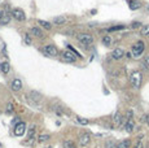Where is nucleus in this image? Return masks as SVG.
Here are the masks:
<instances>
[{
	"instance_id": "nucleus-11",
	"label": "nucleus",
	"mask_w": 149,
	"mask_h": 148,
	"mask_svg": "<svg viewBox=\"0 0 149 148\" xmlns=\"http://www.w3.org/2000/svg\"><path fill=\"white\" fill-rule=\"evenodd\" d=\"M113 123H114V126H117V127L125 125V122H123V117H122V114H121L119 112H117V113L114 114V117H113Z\"/></svg>"
},
{
	"instance_id": "nucleus-20",
	"label": "nucleus",
	"mask_w": 149,
	"mask_h": 148,
	"mask_svg": "<svg viewBox=\"0 0 149 148\" xmlns=\"http://www.w3.org/2000/svg\"><path fill=\"white\" fill-rule=\"evenodd\" d=\"M38 23H39L42 27L47 29V30H51L52 29V25H51V22H48V21H44V20H39L38 21Z\"/></svg>"
},
{
	"instance_id": "nucleus-35",
	"label": "nucleus",
	"mask_w": 149,
	"mask_h": 148,
	"mask_svg": "<svg viewBox=\"0 0 149 148\" xmlns=\"http://www.w3.org/2000/svg\"><path fill=\"white\" fill-rule=\"evenodd\" d=\"M141 121L146 122V123H148V126H149V113H148V114H145V116H143V118H141Z\"/></svg>"
},
{
	"instance_id": "nucleus-15",
	"label": "nucleus",
	"mask_w": 149,
	"mask_h": 148,
	"mask_svg": "<svg viewBox=\"0 0 149 148\" xmlns=\"http://www.w3.org/2000/svg\"><path fill=\"white\" fill-rule=\"evenodd\" d=\"M11 20H12V13L4 12L3 18H1V21H0V23H1V25H8V23L11 22Z\"/></svg>"
},
{
	"instance_id": "nucleus-23",
	"label": "nucleus",
	"mask_w": 149,
	"mask_h": 148,
	"mask_svg": "<svg viewBox=\"0 0 149 148\" xmlns=\"http://www.w3.org/2000/svg\"><path fill=\"white\" fill-rule=\"evenodd\" d=\"M140 34L143 36H149V25H144L140 29Z\"/></svg>"
},
{
	"instance_id": "nucleus-12",
	"label": "nucleus",
	"mask_w": 149,
	"mask_h": 148,
	"mask_svg": "<svg viewBox=\"0 0 149 148\" xmlns=\"http://www.w3.org/2000/svg\"><path fill=\"white\" fill-rule=\"evenodd\" d=\"M123 56H125V51L122 48H115L112 52V59H114V60H121Z\"/></svg>"
},
{
	"instance_id": "nucleus-37",
	"label": "nucleus",
	"mask_w": 149,
	"mask_h": 148,
	"mask_svg": "<svg viewBox=\"0 0 149 148\" xmlns=\"http://www.w3.org/2000/svg\"><path fill=\"white\" fill-rule=\"evenodd\" d=\"M45 148H52V147H51V145H49V147H45Z\"/></svg>"
},
{
	"instance_id": "nucleus-19",
	"label": "nucleus",
	"mask_w": 149,
	"mask_h": 148,
	"mask_svg": "<svg viewBox=\"0 0 149 148\" xmlns=\"http://www.w3.org/2000/svg\"><path fill=\"white\" fill-rule=\"evenodd\" d=\"M130 145H131V142L128 139H126V140H122V142L118 143L115 145V148H130Z\"/></svg>"
},
{
	"instance_id": "nucleus-3",
	"label": "nucleus",
	"mask_w": 149,
	"mask_h": 148,
	"mask_svg": "<svg viewBox=\"0 0 149 148\" xmlns=\"http://www.w3.org/2000/svg\"><path fill=\"white\" fill-rule=\"evenodd\" d=\"M77 39H78V42H81L82 44H84V46H91V44L95 42L93 35H91V34H88V33L79 34V35L77 36Z\"/></svg>"
},
{
	"instance_id": "nucleus-30",
	"label": "nucleus",
	"mask_w": 149,
	"mask_h": 148,
	"mask_svg": "<svg viewBox=\"0 0 149 148\" xmlns=\"http://www.w3.org/2000/svg\"><path fill=\"white\" fill-rule=\"evenodd\" d=\"M125 25H119V26H114V27H110L109 31H117V30H123Z\"/></svg>"
},
{
	"instance_id": "nucleus-29",
	"label": "nucleus",
	"mask_w": 149,
	"mask_h": 148,
	"mask_svg": "<svg viewBox=\"0 0 149 148\" xmlns=\"http://www.w3.org/2000/svg\"><path fill=\"white\" fill-rule=\"evenodd\" d=\"M105 148H115V145H114V140H108L106 144H105Z\"/></svg>"
},
{
	"instance_id": "nucleus-25",
	"label": "nucleus",
	"mask_w": 149,
	"mask_h": 148,
	"mask_svg": "<svg viewBox=\"0 0 149 148\" xmlns=\"http://www.w3.org/2000/svg\"><path fill=\"white\" fill-rule=\"evenodd\" d=\"M64 148H77L75 144H74V142H71V140H65L64 142Z\"/></svg>"
},
{
	"instance_id": "nucleus-31",
	"label": "nucleus",
	"mask_w": 149,
	"mask_h": 148,
	"mask_svg": "<svg viewBox=\"0 0 149 148\" xmlns=\"http://www.w3.org/2000/svg\"><path fill=\"white\" fill-rule=\"evenodd\" d=\"M133 118V112L132 110H127V117H126V121H131Z\"/></svg>"
},
{
	"instance_id": "nucleus-4",
	"label": "nucleus",
	"mask_w": 149,
	"mask_h": 148,
	"mask_svg": "<svg viewBox=\"0 0 149 148\" xmlns=\"http://www.w3.org/2000/svg\"><path fill=\"white\" fill-rule=\"evenodd\" d=\"M61 56H62V60L66 62H75L77 59H78V55L74 53L73 51H70V49H66V51H64L62 53H61Z\"/></svg>"
},
{
	"instance_id": "nucleus-22",
	"label": "nucleus",
	"mask_w": 149,
	"mask_h": 148,
	"mask_svg": "<svg viewBox=\"0 0 149 148\" xmlns=\"http://www.w3.org/2000/svg\"><path fill=\"white\" fill-rule=\"evenodd\" d=\"M49 135H47V134H42V135H39V136L37 138V140H38V143H44V142H47V140H49Z\"/></svg>"
},
{
	"instance_id": "nucleus-32",
	"label": "nucleus",
	"mask_w": 149,
	"mask_h": 148,
	"mask_svg": "<svg viewBox=\"0 0 149 148\" xmlns=\"http://www.w3.org/2000/svg\"><path fill=\"white\" fill-rule=\"evenodd\" d=\"M131 27H132V29H137V27H143V26H141V23L140 22H137V21H136V22H132V23H131Z\"/></svg>"
},
{
	"instance_id": "nucleus-27",
	"label": "nucleus",
	"mask_w": 149,
	"mask_h": 148,
	"mask_svg": "<svg viewBox=\"0 0 149 148\" xmlns=\"http://www.w3.org/2000/svg\"><path fill=\"white\" fill-rule=\"evenodd\" d=\"M77 121H78V123L83 125V126H86V125L89 123L88 119H87V118H83V117H78V118H77Z\"/></svg>"
},
{
	"instance_id": "nucleus-10",
	"label": "nucleus",
	"mask_w": 149,
	"mask_h": 148,
	"mask_svg": "<svg viewBox=\"0 0 149 148\" xmlns=\"http://www.w3.org/2000/svg\"><path fill=\"white\" fill-rule=\"evenodd\" d=\"M35 132H37V126L35 125H33L29 129V134H27V143L29 144H33L34 143V140H35Z\"/></svg>"
},
{
	"instance_id": "nucleus-36",
	"label": "nucleus",
	"mask_w": 149,
	"mask_h": 148,
	"mask_svg": "<svg viewBox=\"0 0 149 148\" xmlns=\"http://www.w3.org/2000/svg\"><path fill=\"white\" fill-rule=\"evenodd\" d=\"M3 14H4V12L0 9V21H1V18H3Z\"/></svg>"
},
{
	"instance_id": "nucleus-14",
	"label": "nucleus",
	"mask_w": 149,
	"mask_h": 148,
	"mask_svg": "<svg viewBox=\"0 0 149 148\" xmlns=\"http://www.w3.org/2000/svg\"><path fill=\"white\" fill-rule=\"evenodd\" d=\"M123 127H125V130L127 132H132L133 130H135V122H133V119H131V121H126L125 125H123Z\"/></svg>"
},
{
	"instance_id": "nucleus-26",
	"label": "nucleus",
	"mask_w": 149,
	"mask_h": 148,
	"mask_svg": "<svg viewBox=\"0 0 149 148\" xmlns=\"http://www.w3.org/2000/svg\"><path fill=\"white\" fill-rule=\"evenodd\" d=\"M141 66L144 68V69H149V56H145L143 60V62H141Z\"/></svg>"
},
{
	"instance_id": "nucleus-1",
	"label": "nucleus",
	"mask_w": 149,
	"mask_h": 148,
	"mask_svg": "<svg viewBox=\"0 0 149 148\" xmlns=\"http://www.w3.org/2000/svg\"><path fill=\"white\" fill-rule=\"evenodd\" d=\"M130 82H131V85H132L133 88L139 90V88L141 87V82H143V74H141V72L133 70L130 75Z\"/></svg>"
},
{
	"instance_id": "nucleus-18",
	"label": "nucleus",
	"mask_w": 149,
	"mask_h": 148,
	"mask_svg": "<svg viewBox=\"0 0 149 148\" xmlns=\"http://www.w3.org/2000/svg\"><path fill=\"white\" fill-rule=\"evenodd\" d=\"M31 34L37 38H43V31L40 27H33L31 29Z\"/></svg>"
},
{
	"instance_id": "nucleus-17",
	"label": "nucleus",
	"mask_w": 149,
	"mask_h": 148,
	"mask_svg": "<svg viewBox=\"0 0 149 148\" xmlns=\"http://www.w3.org/2000/svg\"><path fill=\"white\" fill-rule=\"evenodd\" d=\"M66 21H68V18L62 17V16L53 18V23H55V25H64V23H66Z\"/></svg>"
},
{
	"instance_id": "nucleus-21",
	"label": "nucleus",
	"mask_w": 149,
	"mask_h": 148,
	"mask_svg": "<svg viewBox=\"0 0 149 148\" xmlns=\"http://www.w3.org/2000/svg\"><path fill=\"white\" fill-rule=\"evenodd\" d=\"M140 7H141V3H140V1H135V0H131V1H130V8H131L132 10L139 9Z\"/></svg>"
},
{
	"instance_id": "nucleus-13",
	"label": "nucleus",
	"mask_w": 149,
	"mask_h": 148,
	"mask_svg": "<svg viewBox=\"0 0 149 148\" xmlns=\"http://www.w3.org/2000/svg\"><path fill=\"white\" fill-rule=\"evenodd\" d=\"M11 87H12V90H13V91H20L22 88V80L18 79V78L13 79V80H12Z\"/></svg>"
},
{
	"instance_id": "nucleus-9",
	"label": "nucleus",
	"mask_w": 149,
	"mask_h": 148,
	"mask_svg": "<svg viewBox=\"0 0 149 148\" xmlns=\"http://www.w3.org/2000/svg\"><path fill=\"white\" fill-rule=\"evenodd\" d=\"M89 142H91V135H89L88 132H84V134H82L81 136H79V144L83 145V147L88 145Z\"/></svg>"
},
{
	"instance_id": "nucleus-28",
	"label": "nucleus",
	"mask_w": 149,
	"mask_h": 148,
	"mask_svg": "<svg viewBox=\"0 0 149 148\" xmlns=\"http://www.w3.org/2000/svg\"><path fill=\"white\" fill-rule=\"evenodd\" d=\"M24 42H25V44H27V46L31 44V38L29 36V34H25L24 35Z\"/></svg>"
},
{
	"instance_id": "nucleus-7",
	"label": "nucleus",
	"mask_w": 149,
	"mask_h": 148,
	"mask_svg": "<svg viewBox=\"0 0 149 148\" xmlns=\"http://www.w3.org/2000/svg\"><path fill=\"white\" fill-rule=\"evenodd\" d=\"M26 131V123L22 121H18V123H16L14 126V135L16 136H22Z\"/></svg>"
},
{
	"instance_id": "nucleus-5",
	"label": "nucleus",
	"mask_w": 149,
	"mask_h": 148,
	"mask_svg": "<svg viewBox=\"0 0 149 148\" xmlns=\"http://www.w3.org/2000/svg\"><path fill=\"white\" fill-rule=\"evenodd\" d=\"M40 100H42V95L38 91H30L27 95V101H30L33 105H37Z\"/></svg>"
},
{
	"instance_id": "nucleus-34",
	"label": "nucleus",
	"mask_w": 149,
	"mask_h": 148,
	"mask_svg": "<svg viewBox=\"0 0 149 148\" xmlns=\"http://www.w3.org/2000/svg\"><path fill=\"white\" fill-rule=\"evenodd\" d=\"M133 148H144V144L141 140H137V143H136L135 145H133Z\"/></svg>"
},
{
	"instance_id": "nucleus-33",
	"label": "nucleus",
	"mask_w": 149,
	"mask_h": 148,
	"mask_svg": "<svg viewBox=\"0 0 149 148\" xmlns=\"http://www.w3.org/2000/svg\"><path fill=\"white\" fill-rule=\"evenodd\" d=\"M7 113H9V114L13 113V104L12 103H9L8 106H7Z\"/></svg>"
},
{
	"instance_id": "nucleus-24",
	"label": "nucleus",
	"mask_w": 149,
	"mask_h": 148,
	"mask_svg": "<svg viewBox=\"0 0 149 148\" xmlns=\"http://www.w3.org/2000/svg\"><path fill=\"white\" fill-rule=\"evenodd\" d=\"M102 43H104V46H110L112 44V36L110 35H105L104 38H102Z\"/></svg>"
},
{
	"instance_id": "nucleus-6",
	"label": "nucleus",
	"mask_w": 149,
	"mask_h": 148,
	"mask_svg": "<svg viewBox=\"0 0 149 148\" xmlns=\"http://www.w3.org/2000/svg\"><path fill=\"white\" fill-rule=\"evenodd\" d=\"M43 52H44L45 56H51V57H55L58 55V49L56 48L53 44H47V46L43 47Z\"/></svg>"
},
{
	"instance_id": "nucleus-2",
	"label": "nucleus",
	"mask_w": 149,
	"mask_h": 148,
	"mask_svg": "<svg viewBox=\"0 0 149 148\" xmlns=\"http://www.w3.org/2000/svg\"><path fill=\"white\" fill-rule=\"evenodd\" d=\"M144 49H145V44H144V42H141V40L136 42V43L132 46V48H131L132 57H133V59H139V57L143 55Z\"/></svg>"
},
{
	"instance_id": "nucleus-16",
	"label": "nucleus",
	"mask_w": 149,
	"mask_h": 148,
	"mask_svg": "<svg viewBox=\"0 0 149 148\" xmlns=\"http://www.w3.org/2000/svg\"><path fill=\"white\" fill-rule=\"evenodd\" d=\"M0 70H1V73H4V74H8L9 70H11V65H9V62L8 61L1 62V64H0Z\"/></svg>"
},
{
	"instance_id": "nucleus-8",
	"label": "nucleus",
	"mask_w": 149,
	"mask_h": 148,
	"mask_svg": "<svg viewBox=\"0 0 149 148\" xmlns=\"http://www.w3.org/2000/svg\"><path fill=\"white\" fill-rule=\"evenodd\" d=\"M12 17L16 18L17 21H25L26 20V14H25V12L21 9V8H14V9L12 10Z\"/></svg>"
},
{
	"instance_id": "nucleus-38",
	"label": "nucleus",
	"mask_w": 149,
	"mask_h": 148,
	"mask_svg": "<svg viewBox=\"0 0 149 148\" xmlns=\"http://www.w3.org/2000/svg\"><path fill=\"white\" fill-rule=\"evenodd\" d=\"M148 38H149V36H148Z\"/></svg>"
}]
</instances>
